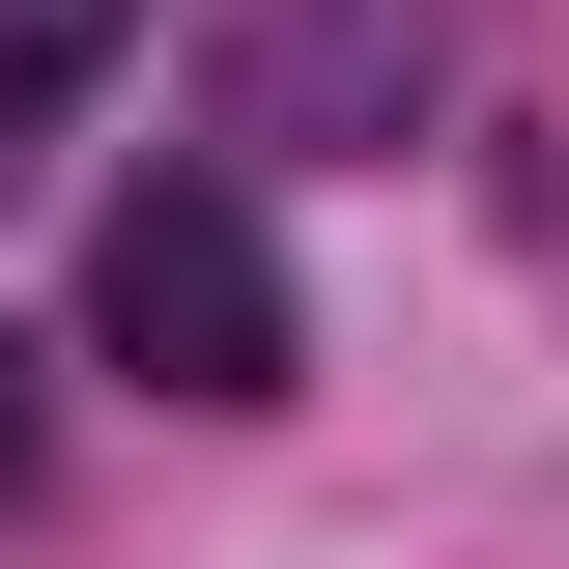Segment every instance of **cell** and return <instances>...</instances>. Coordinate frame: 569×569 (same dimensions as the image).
Returning a JSON list of instances; mask_svg holds the SVG:
<instances>
[{"label":"cell","mask_w":569,"mask_h":569,"mask_svg":"<svg viewBox=\"0 0 569 569\" xmlns=\"http://www.w3.org/2000/svg\"><path fill=\"white\" fill-rule=\"evenodd\" d=\"M0 485H29V342H0Z\"/></svg>","instance_id":"cell-3"},{"label":"cell","mask_w":569,"mask_h":569,"mask_svg":"<svg viewBox=\"0 0 569 569\" xmlns=\"http://www.w3.org/2000/svg\"><path fill=\"white\" fill-rule=\"evenodd\" d=\"M114 29H142V0H0V142H58L86 86H114Z\"/></svg>","instance_id":"cell-2"},{"label":"cell","mask_w":569,"mask_h":569,"mask_svg":"<svg viewBox=\"0 0 569 569\" xmlns=\"http://www.w3.org/2000/svg\"><path fill=\"white\" fill-rule=\"evenodd\" d=\"M86 342H114L142 399H200V427H257L284 370H313L284 342V228L228 200V171H142V200L86 228Z\"/></svg>","instance_id":"cell-1"}]
</instances>
